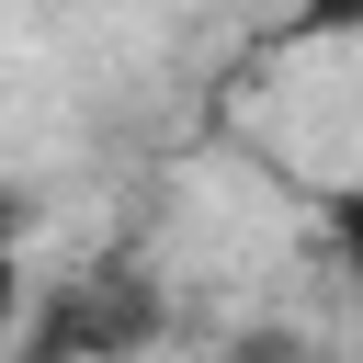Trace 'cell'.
Here are the masks:
<instances>
[{"instance_id":"7a4b0ae2","label":"cell","mask_w":363,"mask_h":363,"mask_svg":"<svg viewBox=\"0 0 363 363\" xmlns=\"http://www.w3.org/2000/svg\"><path fill=\"white\" fill-rule=\"evenodd\" d=\"M23 284H34L23 272V193H0V352L23 340Z\"/></svg>"},{"instance_id":"6da1fadb","label":"cell","mask_w":363,"mask_h":363,"mask_svg":"<svg viewBox=\"0 0 363 363\" xmlns=\"http://www.w3.org/2000/svg\"><path fill=\"white\" fill-rule=\"evenodd\" d=\"M147 340H170V306H159V284L125 272V261L57 272L45 306H23V352H34V363H68V352H147Z\"/></svg>"},{"instance_id":"277c9868","label":"cell","mask_w":363,"mask_h":363,"mask_svg":"<svg viewBox=\"0 0 363 363\" xmlns=\"http://www.w3.org/2000/svg\"><path fill=\"white\" fill-rule=\"evenodd\" d=\"M284 34H295V45H318V34H363V0H295Z\"/></svg>"},{"instance_id":"3957f363","label":"cell","mask_w":363,"mask_h":363,"mask_svg":"<svg viewBox=\"0 0 363 363\" xmlns=\"http://www.w3.org/2000/svg\"><path fill=\"white\" fill-rule=\"evenodd\" d=\"M318 227H329V250H340V284L363 295V182H329V193H318Z\"/></svg>"}]
</instances>
